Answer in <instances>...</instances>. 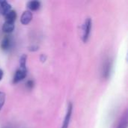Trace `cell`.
Wrapping results in <instances>:
<instances>
[{
    "mask_svg": "<svg viewBox=\"0 0 128 128\" xmlns=\"http://www.w3.org/2000/svg\"><path fill=\"white\" fill-rule=\"evenodd\" d=\"M92 21L91 18H87L84 24L82 26V30H83V34H82V41L84 43H86L89 38L90 33H91V29H92Z\"/></svg>",
    "mask_w": 128,
    "mask_h": 128,
    "instance_id": "1",
    "label": "cell"
},
{
    "mask_svg": "<svg viewBox=\"0 0 128 128\" xmlns=\"http://www.w3.org/2000/svg\"><path fill=\"white\" fill-rule=\"evenodd\" d=\"M72 112H73V104L72 103H69L67 107V111H66V115L62 124V126L61 128H68L70 122V118L72 116Z\"/></svg>",
    "mask_w": 128,
    "mask_h": 128,
    "instance_id": "2",
    "label": "cell"
},
{
    "mask_svg": "<svg viewBox=\"0 0 128 128\" xmlns=\"http://www.w3.org/2000/svg\"><path fill=\"white\" fill-rule=\"evenodd\" d=\"M26 75H27V69L20 68L15 72V74H14V79H13V82L16 84V83L22 81V80H24L26 78Z\"/></svg>",
    "mask_w": 128,
    "mask_h": 128,
    "instance_id": "3",
    "label": "cell"
},
{
    "mask_svg": "<svg viewBox=\"0 0 128 128\" xmlns=\"http://www.w3.org/2000/svg\"><path fill=\"white\" fill-rule=\"evenodd\" d=\"M32 13L31 11H29L28 10L23 11V13L21 15L20 17V22L23 26H26L28 25L29 22L32 21Z\"/></svg>",
    "mask_w": 128,
    "mask_h": 128,
    "instance_id": "4",
    "label": "cell"
},
{
    "mask_svg": "<svg viewBox=\"0 0 128 128\" xmlns=\"http://www.w3.org/2000/svg\"><path fill=\"white\" fill-rule=\"evenodd\" d=\"M111 68H112V62L111 61H110V59H108L104 62V64L103 66V76L105 79L109 78L111 73Z\"/></svg>",
    "mask_w": 128,
    "mask_h": 128,
    "instance_id": "5",
    "label": "cell"
},
{
    "mask_svg": "<svg viewBox=\"0 0 128 128\" xmlns=\"http://www.w3.org/2000/svg\"><path fill=\"white\" fill-rule=\"evenodd\" d=\"M0 10L2 14L5 16L11 10V5L7 1H0Z\"/></svg>",
    "mask_w": 128,
    "mask_h": 128,
    "instance_id": "6",
    "label": "cell"
},
{
    "mask_svg": "<svg viewBox=\"0 0 128 128\" xmlns=\"http://www.w3.org/2000/svg\"><path fill=\"white\" fill-rule=\"evenodd\" d=\"M11 40L9 36H4L1 42V49L4 51H7L10 47Z\"/></svg>",
    "mask_w": 128,
    "mask_h": 128,
    "instance_id": "7",
    "label": "cell"
},
{
    "mask_svg": "<svg viewBox=\"0 0 128 128\" xmlns=\"http://www.w3.org/2000/svg\"><path fill=\"white\" fill-rule=\"evenodd\" d=\"M26 5L29 11H35L40 8V2L39 1H29Z\"/></svg>",
    "mask_w": 128,
    "mask_h": 128,
    "instance_id": "8",
    "label": "cell"
},
{
    "mask_svg": "<svg viewBox=\"0 0 128 128\" xmlns=\"http://www.w3.org/2000/svg\"><path fill=\"white\" fill-rule=\"evenodd\" d=\"M17 17V14L16 13L15 10H10L5 16H4V22H15V20H16Z\"/></svg>",
    "mask_w": 128,
    "mask_h": 128,
    "instance_id": "9",
    "label": "cell"
},
{
    "mask_svg": "<svg viewBox=\"0 0 128 128\" xmlns=\"http://www.w3.org/2000/svg\"><path fill=\"white\" fill-rule=\"evenodd\" d=\"M14 28H15V25L14 22H4L2 26V31L6 34H10L13 32V31L14 30Z\"/></svg>",
    "mask_w": 128,
    "mask_h": 128,
    "instance_id": "10",
    "label": "cell"
},
{
    "mask_svg": "<svg viewBox=\"0 0 128 128\" xmlns=\"http://www.w3.org/2000/svg\"><path fill=\"white\" fill-rule=\"evenodd\" d=\"M26 60H27V56L26 54H22L20 58V68H26Z\"/></svg>",
    "mask_w": 128,
    "mask_h": 128,
    "instance_id": "11",
    "label": "cell"
},
{
    "mask_svg": "<svg viewBox=\"0 0 128 128\" xmlns=\"http://www.w3.org/2000/svg\"><path fill=\"white\" fill-rule=\"evenodd\" d=\"M5 98H6V94L3 92H0V110L2 109L4 102H5Z\"/></svg>",
    "mask_w": 128,
    "mask_h": 128,
    "instance_id": "12",
    "label": "cell"
},
{
    "mask_svg": "<svg viewBox=\"0 0 128 128\" xmlns=\"http://www.w3.org/2000/svg\"><path fill=\"white\" fill-rule=\"evenodd\" d=\"M127 126H128V122H127V118H123L119 124H118V128H127Z\"/></svg>",
    "mask_w": 128,
    "mask_h": 128,
    "instance_id": "13",
    "label": "cell"
},
{
    "mask_svg": "<svg viewBox=\"0 0 128 128\" xmlns=\"http://www.w3.org/2000/svg\"><path fill=\"white\" fill-rule=\"evenodd\" d=\"M34 82L33 80H28V81L26 82V87L28 89L31 90V89H32V88H34Z\"/></svg>",
    "mask_w": 128,
    "mask_h": 128,
    "instance_id": "14",
    "label": "cell"
},
{
    "mask_svg": "<svg viewBox=\"0 0 128 128\" xmlns=\"http://www.w3.org/2000/svg\"><path fill=\"white\" fill-rule=\"evenodd\" d=\"M38 49H39V47L37 45H32V46H30L28 47V50L30 52H36L38 50Z\"/></svg>",
    "mask_w": 128,
    "mask_h": 128,
    "instance_id": "15",
    "label": "cell"
},
{
    "mask_svg": "<svg viewBox=\"0 0 128 128\" xmlns=\"http://www.w3.org/2000/svg\"><path fill=\"white\" fill-rule=\"evenodd\" d=\"M40 62H41L44 63V62L46 61V55H44V54L40 55Z\"/></svg>",
    "mask_w": 128,
    "mask_h": 128,
    "instance_id": "16",
    "label": "cell"
},
{
    "mask_svg": "<svg viewBox=\"0 0 128 128\" xmlns=\"http://www.w3.org/2000/svg\"><path fill=\"white\" fill-rule=\"evenodd\" d=\"M3 76H4V72H3V70H1V69H0V81L2 80Z\"/></svg>",
    "mask_w": 128,
    "mask_h": 128,
    "instance_id": "17",
    "label": "cell"
}]
</instances>
